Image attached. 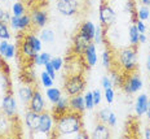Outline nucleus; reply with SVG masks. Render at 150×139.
Returning <instances> with one entry per match:
<instances>
[{
	"mask_svg": "<svg viewBox=\"0 0 150 139\" xmlns=\"http://www.w3.org/2000/svg\"><path fill=\"white\" fill-rule=\"evenodd\" d=\"M83 130L82 113L69 110L64 115L54 118V129L52 137H66V135H76Z\"/></svg>",
	"mask_w": 150,
	"mask_h": 139,
	"instance_id": "nucleus-1",
	"label": "nucleus"
},
{
	"mask_svg": "<svg viewBox=\"0 0 150 139\" xmlns=\"http://www.w3.org/2000/svg\"><path fill=\"white\" fill-rule=\"evenodd\" d=\"M117 61H118V70L127 74L131 72H135L137 69V48L136 46L124 47L117 51Z\"/></svg>",
	"mask_w": 150,
	"mask_h": 139,
	"instance_id": "nucleus-2",
	"label": "nucleus"
},
{
	"mask_svg": "<svg viewBox=\"0 0 150 139\" xmlns=\"http://www.w3.org/2000/svg\"><path fill=\"white\" fill-rule=\"evenodd\" d=\"M64 90L69 96L79 95L83 94L86 90V81H84L82 74H71L67 77V80L65 81Z\"/></svg>",
	"mask_w": 150,
	"mask_h": 139,
	"instance_id": "nucleus-3",
	"label": "nucleus"
},
{
	"mask_svg": "<svg viewBox=\"0 0 150 139\" xmlns=\"http://www.w3.org/2000/svg\"><path fill=\"white\" fill-rule=\"evenodd\" d=\"M123 91L128 95H132V94L139 92L142 88V80L140 77V74L137 72H131V73H127L126 77H124V82H123Z\"/></svg>",
	"mask_w": 150,
	"mask_h": 139,
	"instance_id": "nucleus-4",
	"label": "nucleus"
},
{
	"mask_svg": "<svg viewBox=\"0 0 150 139\" xmlns=\"http://www.w3.org/2000/svg\"><path fill=\"white\" fill-rule=\"evenodd\" d=\"M98 17H100L101 25L105 27V29H108V27H110L115 24V20H117V12H115V9L112 8L109 3L102 1L101 4H100Z\"/></svg>",
	"mask_w": 150,
	"mask_h": 139,
	"instance_id": "nucleus-5",
	"label": "nucleus"
},
{
	"mask_svg": "<svg viewBox=\"0 0 150 139\" xmlns=\"http://www.w3.org/2000/svg\"><path fill=\"white\" fill-rule=\"evenodd\" d=\"M56 8L60 14L65 17H71L79 13L80 4L78 3V0H57Z\"/></svg>",
	"mask_w": 150,
	"mask_h": 139,
	"instance_id": "nucleus-6",
	"label": "nucleus"
},
{
	"mask_svg": "<svg viewBox=\"0 0 150 139\" xmlns=\"http://www.w3.org/2000/svg\"><path fill=\"white\" fill-rule=\"evenodd\" d=\"M0 110L5 113L9 117H17V100H16L14 95L11 92H7L1 99V105H0Z\"/></svg>",
	"mask_w": 150,
	"mask_h": 139,
	"instance_id": "nucleus-7",
	"label": "nucleus"
},
{
	"mask_svg": "<svg viewBox=\"0 0 150 139\" xmlns=\"http://www.w3.org/2000/svg\"><path fill=\"white\" fill-rule=\"evenodd\" d=\"M11 27L16 31H27L33 26V21H31V16L25 13L22 16H12L11 17Z\"/></svg>",
	"mask_w": 150,
	"mask_h": 139,
	"instance_id": "nucleus-8",
	"label": "nucleus"
},
{
	"mask_svg": "<svg viewBox=\"0 0 150 139\" xmlns=\"http://www.w3.org/2000/svg\"><path fill=\"white\" fill-rule=\"evenodd\" d=\"M53 129H54V118L53 115H51L49 112H44L40 113V124H39V131L40 134H44L47 137H52Z\"/></svg>",
	"mask_w": 150,
	"mask_h": 139,
	"instance_id": "nucleus-9",
	"label": "nucleus"
},
{
	"mask_svg": "<svg viewBox=\"0 0 150 139\" xmlns=\"http://www.w3.org/2000/svg\"><path fill=\"white\" fill-rule=\"evenodd\" d=\"M31 21H33V25L38 29H43L49 21L48 13L47 11H44L42 7H35L31 11Z\"/></svg>",
	"mask_w": 150,
	"mask_h": 139,
	"instance_id": "nucleus-10",
	"label": "nucleus"
},
{
	"mask_svg": "<svg viewBox=\"0 0 150 139\" xmlns=\"http://www.w3.org/2000/svg\"><path fill=\"white\" fill-rule=\"evenodd\" d=\"M27 108L33 112L36 113H42L45 110V102H44V97H43L42 92H40L38 88H34V92L33 96H31V100L27 104Z\"/></svg>",
	"mask_w": 150,
	"mask_h": 139,
	"instance_id": "nucleus-11",
	"label": "nucleus"
},
{
	"mask_svg": "<svg viewBox=\"0 0 150 139\" xmlns=\"http://www.w3.org/2000/svg\"><path fill=\"white\" fill-rule=\"evenodd\" d=\"M14 118L16 117H9V116H7L5 113H3L0 110V137L13 135Z\"/></svg>",
	"mask_w": 150,
	"mask_h": 139,
	"instance_id": "nucleus-12",
	"label": "nucleus"
},
{
	"mask_svg": "<svg viewBox=\"0 0 150 139\" xmlns=\"http://www.w3.org/2000/svg\"><path fill=\"white\" fill-rule=\"evenodd\" d=\"M91 42H92V40L88 39L86 35H83L80 31H78L73 38V51H74V53L83 55V52L86 51V48L88 47V44Z\"/></svg>",
	"mask_w": 150,
	"mask_h": 139,
	"instance_id": "nucleus-13",
	"label": "nucleus"
},
{
	"mask_svg": "<svg viewBox=\"0 0 150 139\" xmlns=\"http://www.w3.org/2000/svg\"><path fill=\"white\" fill-rule=\"evenodd\" d=\"M39 124H40V113L33 112V110L29 109L26 112V115H25V125L33 133V135L39 131Z\"/></svg>",
	"mask_w": 150,
	"mask_h": 139,
	"instance_id": "nucleus-14",
	"label": "nucleus"
},
{
	"mask_svg": "<svg viewBox=\"0 0 150 139\" xmlns=\"http://www.w3.org/2000/svg\"><path fill=\"white\" fill-rule=\"evenodd\" d=\"M83 56H84V60H86L87 65L89 68L95 66L98 61V56H97V48H96V44L93 42H91L88 44V47L86 48V51L83 52Z\"/></svg>",
	"mask_w": 150,
	"mask_h": 139,
	"instance_id": "nucleus-15",
	"label": "nucleus"
},
{
	"mask_svg": "<svg viewBox=\"0 0 150 139\" xmlns=\"http://www.w3.org/2000/svg\"><path fill=\"white\" fill-rule=\"evenodd\" d=\"M69 110H70V107H69V97L67 96H61L57 103L53 104V109H52L53 118L64 115V113L69 112Z\"/></svg>",
	"mask_w": 150,
	"mask_h": 139,
	"instance_id": "nucleus-16",
	"label": "nucleus"
},
{
	"mask_svg": "<svg viewBox=\"0 0 150 139\" xmlns=\"http://www.w3.org/2000/svg\"><path fill=\"white\" fill-rule=\"evenodd\" d=\"M69 107H70V110H74V112H78V113H83L84 110H86L84 96L82 94L70 96L69 97Z\"/></svg>",
	"mask_w": 150,
	"mask_h": 139,
	"instance_id": "nucleus-17",
	"label": "nucleus"
},
{
	"mask_svg": "<svg viewBox=\"0 0 150 139\" xmlns=\"http://www.w3.org/2000/svg\"><path fill=\"white\" fill-rule=\"evenodd\" d=\"M148 103H149V97L146 94H140L139 96L136 97L135 102V113L139 117H141L146 113V109H148Z\"/></svg>",
	"mask_w": 150,
	"mask_h": 139,
	"instance_id": "nucleus-18",
	"label": "nucleus"
},
{
	"mask_svg": "<svg viewBox=\"0 0 150 139\" xmlns=\"http://www.w3.org/2000/svg\"><path fill=\"white\" fill-rule=\"evenodd\" d=\"M110 128H108V124H104V122H98L97 125L95 126L91 137L96 138V139H108L110 138Z\"/></svg>",
	"mask_w": 150,
	"mask_h": 139,
	"instance_id": "nucleus-19",
	"label": "nucleus"
},
{
	"mask_svg": "<svg viewBox=\"0 0 150 139\" xmlns=\"http://www.w3.org/2000/svg\"><path fill=\"white\" fill-rule=\"evenodd\" d=\"M21 53H22V56L29 62H33L34 61V57L36 56L38 52L35 51V48H34V47L31 46V44L23 38L22 42H21Z\"/></svg>",
	"mask_w": 150,
	"mask_h": 139,
	"instance_id": "nucleus-20",
	"label": "nucleus"
},
{
	"mask_svg": "<svg viewBox=\"0 0 150 139\" xmlns=\"http://www.w3.org/2000/svg\"><path fill=\"white\" fill-rule=\"evenodd\" d=\"M34 62H29V65L23 69L22 75H21V80H22L26 85H33L36 81V74H35V69L33 68Z\"/></svg>",
	"mask_w": 150,
	"mask_h": 139,
	"instance_id": "nucleus-21",
	"label": "nucleus"
},
{
	"mask_svg": "<svg viewBox=\"0 0 150 139\" xmlns=\"http://www.w3.org/2000/svg\"><path fill=\"white\" fill-rule=\"evenodd\" d=\"M33 92H34V88L33 86L30 85H25V86H21L18 88V99L21 100L23 104H29V102L31 100V96H33Z\"/></svg>",
	"mask_w": 150,
	"mask_h": 139,
	"instance_id": "nucleus-22",
	"label": "nucleus"
},
{
	"mask_svg": "<svg viewBox=\"0 0 150 139\" xmlns=\"http://www.w3.org/2000/svg\"><path fill=\"white\" fill-rule=\"evenodd\" d=\"M79 31L86 35L88 39H91L93 42V38H95V33H96V26L93 25V22L91 21H83L79 26Z\"/></svg>",
	"mask_w": 150,
	"mask_h": 139,
	"instance_id": "nucleus-23",
	"label": "nucleus"
},
{
	"mask_svg": "<svg viewBox=\"0 0 150 139\" xmlns=\"http://www.w3.org/2000/svg\"><path fill=\"white\" fill-rule=\"evenodd\" d=\"M45 96L48 97V100H49V102H51L52 104H54V103H57L58 100H60V97L62 96V92H61L60 88L52 86V87H48V88H47Z\"/></svg>",
	"mask_w": 150,
	"mask_h": 139,
	"instance_id": "nucleus-24",
	"label": "nucleus"
},
{
	"mask_svg": "<svg viewBox=\"0 0 150 139\" xmlns=\"http://www.w3.org/2000/svg\"><path fill=\"white\" fill-rule=\"evenodd\" d=\"M52 60V55L49 52H42V53H36V56L34 57V65L35 66H42L45 65L47 62H49Z\"/></svg>",
	"mask_w": 150,
	"mask_h": 139,
	"instance_id": "nucleus-25",
	"label": "nucleus"
},
{
	"mask_svg": "<svg viewBox=\"0 0 150 139\" xmlns=\"http://www.w3.org/2000/svg\"><path fill=\"white\" fill-rule=\"evenodd\" d=\"M25 39L27 40V42H29L31 46L34 47V48H35V51L39 53L40 51H42V40H40V38L39 37H36L35 34H26V35H25Z\"/></svg>",
	"mask_w": 150,
	"mask_h": 139,
	"instance_id": "nucleus-26",
	"label": "nucleus"
},
{
	"mask_svg": "<svg viewBox=\"0 0 150 139\" xmlns=\"http://www.w3.org/2000/svg\"><path fill=\"white\" fill-rule=\"evenodd\" d=\"M139 38H140V31L137 30V26L135 24L131 25L129 30H128V39H129L131 46H137L139 44Z\"/></svg>",
	"mask_w": 150,
	"mask_h": 139,
	"instance_id": "nucleus-27",
	"label": "nucleus"
},
{
	"mask_svg": "<svg viewBox=\"0 0 150 139\" xmlns=\"http://www.w3.org/2000/svg\"><path fill=\"white\" fill-rule=\"evenodd\" d=\"M39 38H40V40L44 42L45 44H51V43L54 42V39H56L54 33H53L51 29H44V27H43L42 31H40Z\"/></svg>",
	"mask_w": 150,
	"mask_h": 139,
	"instance_id": "nucleus-28",
	"label": "nucleus"
},
{
	"mask_svg": "<svg viewBox=\"0 0 150 139\" xmlns=\"http://www.w3.org/2000/svg\"><path fill=\"white\" fill-rule=\"evenodd\" d=\"M12 38V34L9 31L8 22L0 21V39L1 40H9Z\"/></svg>",
	"mask_w": 150,
	"mask_h": 139,
	"instance_id": "nucleus-29",
	"label": "nucleus"
},
{
	"mask_svg": "<svg viewBox=\"0 0 150 139\" xmlns=\"http://www.w3.org/2000/svg\"><path fill=\"white\" fill-rule=\"evenodd\" d=\"M40 82H42V86L48 88V87H52L53 83H54V80L51 77V75L48 74V72L44 70L42 72V74H40Z\"/></svg>",
	"mask_w": 150,
	"mask_h": 139,
	"instance_id": "nucleus-30",
	"label": "nucleus"
},
{
	"mask_svg": "<svg viewBox=\"0 0 150 139\" xmlns=\"http://www.w3.org/2000/svg\"><path fill=\"white\" fill-rule=\"evenodd\" d=\"M25 13H26V7L23 3L16 1L12 4V14L13 16H22Z\"/></svg>",
	"mask_w": 150,
	"mask_h": 139,
	"instance_id": "nucleus-31",
	"label": "nucleus"
},
{
	"mask_svg": "<svg viewBox=\"0 0 150 139\" xmlns=\"http://www.w3.org/2000/svg\"><path fill=\"white\" fill-rule=\"evenodd\" d=\"M101 61H102V66L106 69H111V64H112V55H110L109 49H105L101 55Z\"/></svg>",
	"mask_w": 150,
	"mask_h": 139,
	"instance_id": "nucleus-32",
	"label": "nucleus"
},
{
	"mask_svg": "<svg viewBox=\"0 0 150 139\" xmlns=\"http://www.w3.org/2000/svg\"><path fill=\"white\" fill-rule=\"evenodd\" d=\"M110 112H111V109L109 108V107H105V108L100 109L98 112H97V121L106 124V122H108L109 116H110Z\"/></svg>",
	"mask_w": 150,
	"mask_h": 139,
	"instance_id": "nucleus-33",
	"label": "nucleus"
},
{
	"mask_svg": "<svg viewBox=\"0 0 150 139\" xmlns=\"http://www.w3.org/2000/svg\"><path fill=\"white\" fill-rule=\"evenodd\" d=\"M149 17H150L149 7H146V5H141V7L139 8V11H137V18L141 20V21H146Z\"/></svg>",
	"mask_w": 150,
	"mask_h": 139,
	"instance_id": "nucleus-34",
	"label": "nucleus"
},
{
	"mask_svg": "<svg viewBox=\"0 0 150 139\" xmlns=\"http://www.w3.org/2000/svg\"><path fill=\"white\" fill-rule=\"evenodd\" d=\"M84 96V104H86V109H93V107H95V103H93V95H92V91H87L86 95Z\"/></svg>",
	"mask_w": 150,
	"mask_h": 139,
	"instance_id": "nucleus-35",
	"label": "nucleus"
},
{
	"mask_svg": "<svg viewBox=\"0 0 150 139\" xmlns=\"http://www.w3.org/2000/svg\"><path fill=\"white\" fill-rule=\"evenodd\" d=\"M104 97L106 100L108 104H111L114 102V97H115V91L112 87H109V88H105L104 90Z\"/></svg>",
	"mask_w": 150,
	"mask_h": 139,
	"instance_id": "nucleus-36",
	"label": "nucleus"
},
{
	"mask_svg": "<svg viewBox=\"0 0 150 139\" xmlns=\"http://www.w3.org/2000/svg\"><path fill=\"white\" fill-rule=\"evenodd\" d=\"M102 39H104V30H102L101 26H97L96 27V33H95V44H101L102 43Z\"/></svg>",
	"mask_w": 150,
	"mask_h": 139,
	"instance_id": "nucleus-37",
	"label": "nucleus"
},
{
	"mask_svg": "<svg viewBox=\"0 0 150 139\" xmlns=\"http://www.w3.org/2000/svg\"><path fill=\"white\" fill-rule=\"evenodd\" d=\"M51 62H52V65H53V68H54L56 72L61 70L62 66H64V60H62V57H52Z\"/></svg>",
	"mask_w": 150,
	"mask_h": 139,
	"instance_id": "nucleus-38",
	"label": "nucleus"
},
{
	"mask_svg": "<svg viewBox=\"0 0 150 139\" xmlns=\"http://www.w3.org/2000/svg\"><path fill=\"white\" fill-rule=\"evenodd\" d=\"M92 95H93V103H95V107H97L101 104V100H102V94L98 88L92 91Z\"/></svg>",
	"mask_w": 150,
	"mask_h": 139,
	"instance_id": "nucleus-39",
	"label": "nucleus"
},
{
	"mask_svg": "<svg viewBox=\"0 0 150 139\" xmlns=\"http://www.w3.org/2000/svg\"><path fill=\"white\" fill-rule=\"evenodd\" d=\"M14 53H16V46H14V44H9L7 51H5V55L3 56V57H4V59H13Z\"/></svg>",
	"mask_w": 150,
	"mask_h": 139,
	"instance_id": "nucleus-40",
	"label": "nucleus"
},
{
	"mask_svg": "<svg viewBox=\"0 0 150 139\" xmlns=\"http://www.w3.org/2000/svg\"><path fill=\"white\" fill-rule=\"evenodd\" d=\"M101 86L102 88H109V87H112V82H111V78L108 77V75H104V77L101 78Z\"/></svg>",
	"mask_w": 150,
	"mask_h": 139,
	"instance_id": "nucleus-41",
	"label": "nucleus"
},
{
	"mask_svg": "<svg viewBox=\"0 0 150 139\" xmlns=\"http://www.w3.org/2000/svg\"><path fill=\"white\" fill-rule=\"evenodd\" d=\"M44 68H45V70L48 72V74L51 75V77L53 78V80H56V70H54V68H53L52 62H51V61H49V62H47V64L44 65Z\"/></svg>",
	"mask_w": 150,
	"mask_h": 139,
	"instance_id": "nucleus-42",
	"label": "nucleus"
},
{
	"mask_svg": "<svg viewBox=\"0 0 150 139\" xmlns=\"http://www.w3.org/2000/svg\"><path fill=\"white\" fill-rule=\"evenodd\" d=\"M106 124H108L109 128H114V126L117 125V115H115L114 112H110V116H109Z\"/></svg>",
	"mask_w": 150,
	"mask_h": 139,
	"instance_id": "nucleus-43",
	"label": "nucleus"
},
{
	"mask_svg": "<svg viewBox=\"0 0 150 139\" xmlns=\"http://www.w3.org/2000/svg\"><path fill=\"white\" fill-rule=\"evenodd\" d=\"M135 25L137 26V30H139L140 33H146V25L144 24V21L136 18V20H135Z\"/></svg>",
	"mask_w": 150,
	"mask_h": 139,
	"instance_id": "nucleus-44",
	"label": "nucleus"
},
{
	"mask_svg": "<svg viewBox=\"0 0 150 139\" xmlns=\"http://www.w3.org/2000/svg\"><path fill=\"white\" fill-rule=\"evenodd\" d=\"M8 46H9L8 40H1V42H0V56H1V57L5 55V51H7Z\"/></svg>",
	"mask_w": 150,
	"mask_h": 139,
	"instance_id": "nucleus-45",
	"label": "nucleus"
},
{
	"mask_svg": "<svg viewBox=\"0 0 150 139\" xmlns=\"http://www.w3.org/2000/svg\"><path fill=\"white\" fill-rule=\"evenodd\" d=\"M148 42V38H146L145 33H140V38H139V43L140 44H145Z\"/></svg>",
	"mask_w": 150,
	"mask_h": 139,
	"instance_id": "nucleus-46",
	"label": "nucleus"
},
{
	"mask_svg": "<svg viewBox=\"0 0 150 139\" xmlns=\"http://www.w3.org/2000/svg\"><path fill=\"white\" fill-rule=\"evenodd\" d=\"M144 137L148 138V139H150V125L146 126L145 130H144Z\"/></svg>",
	"mask_w": 150,
	"mask_h": 139,
	"instance_id": "nucleus-47",
	"label": "nucleus"
},
{
	"mask_svg": "<svg viewBox=\"0 0 150 139\" xmlns=\"http://www.w3.org/2000/svg\"><path fill=\"white\" fill-rule=\"evenodd\" d=\"M146 118H148V121H150V99H149V103H148V109H146Z\"/></svg>",
	"mask_w": 150,
	"mask_h": 139,
	"instance_id": "nucleus-48",
	"label": "nucleus"
},
{
	"mask_svg": "<svg viewBox=\"0 0 150 139\" xmlns=\"http://www.w3.org/2000/svg\"><path fill=\"white\" fill-rule=\"evenodd\" d=\"M146 69H148V72L150 73V53L148 55V59H146Z\"/></svg>",
	"mask_w": 150,
	"mask_h": 139,
	"instance_id": "nucleus-49",
	"label": "nucleus"
},
{
	"mask_svg": "<svg viewBox=\"0 0 150 139\" xmlns=\"http://www.w3.org/2000/svg\"><path fill=\"white\" fill-rule=\"evenodd\" d=\"M141 3H142V5H146V7L150 8V0H141Z\"/></svg>",
	"mask_w": 150,
	"mask_h": 139,
	"instance_id": "nucleus-50",
	"label": "nucleus"
},
{
	"mask_svg": "<svg viewBox=\"0 0 150 139\" xmlns=\"http://www.w3.org/2000/svg\"><path fill=\"white\" fill-rule=\"evenodd\" d=\"M4 60H3L1 57H0V70H1V69H3V66H4Z\"/></svg>",
	"mask_w": 150,
	"mask_h": 139,
	"instance_id": "nucleus-51",
	"label": "nucleus"
},
{
	"mask_svg": "<svg viewBox=\"0 0 150 139\" xmlns=\"http://www.w3.org/2000/svg\"><path fill=\"white\" fill-rule=\"evenodd\" d=\"M4 12H5V11H3L1 7H0V20H1V17H3V14H4Z\"/></svg>",
	"mask_w": 150,
	"mask_h": 139,
	"instance_id": "nucleus-52",
	"label": "nucleus"
},
{
	"mask_svg": "<svg viewBox=\"0 0 150 139\" xmlns=\"http://www.w3.org/2000/svg\"><path fill=\"white\" fill-rule=\"evenodd\" d=\"M1 1H7V0H1Z\"/></svg>",
	"mask_w": 150,
	"mask_h": 139,
	"instance_id": "nucleus-53",
	"label": "nucleus"
},
{
	"mask_svg": "<svg viewBox=\"0 0 150 139\" xmlns=\"http://www.w3.org/2000/svg\"><path fill=\"white\" fill-rule=\"evenodd\" d=\"M149 31H150V27H149Z\"/></svg>",
	"mask_w": 150,
	"mask_h": 139,
	"instance_id": "nucleus-54",
	"label": "nucleus"
}]
</instances>
